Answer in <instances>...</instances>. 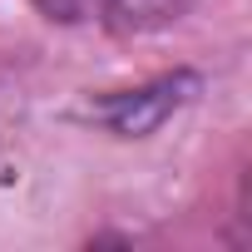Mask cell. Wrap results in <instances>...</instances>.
<instances>
[{
  "mask_svg": "<svg viewBox=\"0 0 252 252\" xmlns=\"http://www.w3.org/2000/svg\"><path fill=\"white\" fill-rule=\"evenodd\" d=\"M45 20L60 25H79V20H99L109 35H154L178 25L198 0H35Z\"/></svg>",
  "mask_w": 252,
  "mask_h": 252,
  "instance_id": "7a4b0ae2",
  "label": "cell"
},
{
  "mask_svg": "<svg viewBox=\"0 0 252 252\" xmlns=\"http://www.w3.org/2000/svg\"><path fill=\"white\" fill-rule=\"evenodd\" d=\"M198 84L203 79L193 69H173V74H158L139 89H119V94L94 99V119L119 139H149L154 129H163L168 114H178L198 94Z\"/></svg>",
  "mask_w": 252,
  "mask_h": 252,
  "instance_id": "6da1fadb",
  "label": "cell"
}]
</instances>
